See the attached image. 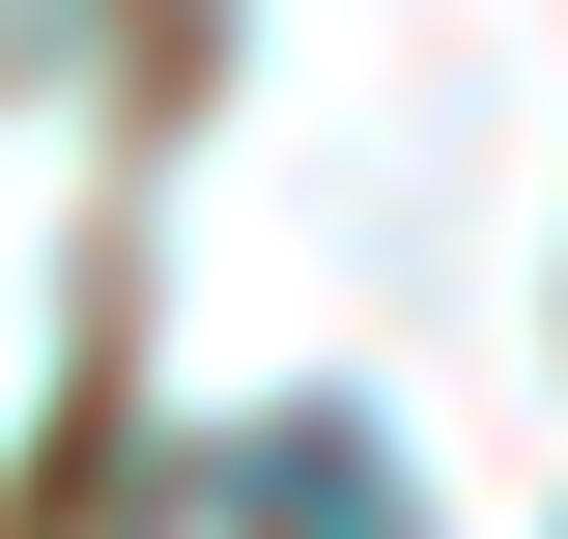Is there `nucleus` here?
<instances>
[{
    "label": "nucleus",
    "instance_id": "f257e3e1",
    "mask_svg": "<svg viewBox=\"0 0 568 539\" xmlns=\"http://www.w3.org/2000/svg\"><path fill=\"white\" fill-rule=\"evenodd\" d=\"M227 511H256V539H426L369 426H256V455H227Z\"/></svg>",
    "mask_w": 568,
    "mask_h": 539
}]
</instances>
